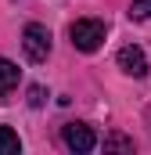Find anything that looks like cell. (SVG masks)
Wrapping results in <instances>:
<instances>
[{
	"instance_id": "6da1fadb",
	"label": "cell",
	"mask_w": 151,
	"mask_h": 155,
	"mask_svg": "<svg viewBox=\"0 0 151 155\" xmlns=\"http://www.w3.org/2000/svg\"><path fill=\"white\" fill-rule=\"evenodd\" d=\"M69 36H72V47H76V51L94 54V51L104 43V22H97V18H79V22H72Z\"/></svg>"
},
{
	"instance_id": "7a4b0ae2",
	"label": "cell",
	"mask_w": 151,
	"mask_h": 155,
	"mask_svg": "<svg viewBox=\"0 0 151 155\" xmlns=\"http://www.w3.org/2000/svg\"><path fill=\"white\" fill-rule=\"evenodd\" d=\"M22 47H25L29 61H47V54H50V29L40 25V22H29L25 33H22Z\"/></svg>"
},
{
	"instance_id": "3957f363",
	"label": "cell",
	"mask_w": 151,
	"mask_h": 155,
	"mask_svg": "<svg viewBox=\"0 0 151 155\" xmlns=\"http://www.w3.org/2000/svg\"><path fill=\"white\" fill-rule=\"evenodd\" d=\"M61 137H65V144H69L72 152H79V155H86V152L97 148V137H94V130H90L86 123H69V126L61 130Z\"/></svg>"
},
{
	"instance_id": "277c9868",
	"label": "cell",
	"mask_w": 151,
	"mask_h": 155,
	"mask_svg": "<svg viewBox=\"0 0 151 155\" xmlns=\"http://www.w3.org/2000/svg\"><path fill=\"white\" fill-rule=\"evenodd\" d=\"M119 69H122L126 76H133V79L148 76V58H144V51H140L137 43L122 47V51H119Z\"/></svg>"
},
{
	"instance_id": "5b68a950",
	"label": "cell",
	"mask_w": 151,
	"mask_h": 155,
	"mask_svg": "<svg viewBox=\"0 0 151 155\" xmlns=\"http://www.w3.org/2000/svg\"><path fill=\"white\" fill-rule=\"evenodd\" d=\"M18 76H22V69H18L14 61L0 58V94H11V90L18 87Z\"/></svg>"
},
{
	"instance_id": "8992f818",
	"label": "cell",
	"mask_w": 151,
	"mask_h": 155,
	"mask_svg": "<svg viewBox=\"0 0 151 155\" xmlns=\"http://www.w3.org/2000/svg\"><path fill=\"white\" fill-rule=\"evenodd\" d=\"M22 152V141L11 126H0V155H18Z\"/></svg>"
},
{
	"instance_id": "52a82bcc",
	"label": "cell",
	"mask_w": 151,
	"mask_h": 155,
	"mask_svg": "<svg viewBox=\"0 0 151 155\" xmlns=\"http://www.w3.org/2000/svg\"><path fill=\"white\" fill-rule=\"evenodd\" d=\"M104 152H133V141L122 137V134H112V137L104 141Z\"/></svg>"
},
{
	"instance_id": "ba28073f",
	"label": "cell",
	"mask_w": 151,
	"mask_h": 155,
	"mask_svg": "<svg viewBox=\"0 0 151 155\" xmlns=\"http://www.w3.org/2000/svg\"><path fill=\"white\" fill-rule=\"evenodd\" d=\"M130 18H137V22L140 18H151V0H133L130 4Z\"/></svg>"
},
{
	"instance_id": "9c48e42d",
	"label": "cell",
	"mask_w": 151,
	"mask_h": 155,
	"mask_svg": "<svg viewBox=\"0 0 151 155\" xmlns=\"http://www.w3.org/2000/svg\"><path fill=\"white\" fill-rule=\"evenodd\" d=\"M29 105H43V87H33L29 90Z\"/></svg>"
}]
</instances>
